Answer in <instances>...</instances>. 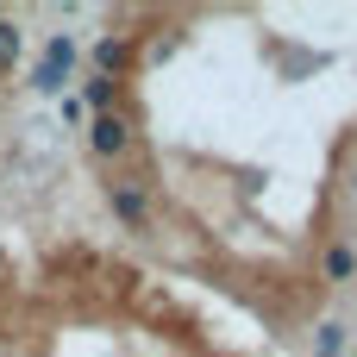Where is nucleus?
Here are the masks:
<instances>
[{"instance_id": "1", "label": "nucleus", "mask_w": 357, "mask_h": 357, "mask_svg": "<svg viewBox=\"0 0 357 357\" xmlns=\"http://www.w3.org/2000/svg\"><path fill=\"white\" fill-rule=\"evenodd\" d=\"M107 207L138 232V238H151L157 232V213H151V195H144V176H113L107 182Z\"/></svg>"}, {"instance_id": "2", "label": "nucleus", "mask_w": 357, "mask_h": 357, "mask_svg": "<svg viewBox=\"0 0 357 357\" xmlns=\"http://www.w3.org/2000/svg\"><path fill=\"white\" fill-rule=\"evenodd\" d=\"M75 56H82V44H75L69 31H50V38H44V56H38V69H31V88H38V94H63Z\"/></svg>"}, {"instance_id": "3", "label": "nucleus", "mask_w": 357, "mask_h": 357, "mask_svg": "<svg viewBox=\"0 0 357 357\" xmlns=\"http://www.w3.org/2000/svg\"><path fill=\"white\" fill-rule=\"evenodd\" d=\"M132 144H138V132H132V113H94L88 119V151L100 157V163H119V157H132Z\"/></svg>"}, {"instance_id": "4", "label": "nucleus", "mask_w": 357, "mask_h": 357, "mask_svg": "<svg viewBox=\"0 0 357 357\" xmlns=\"http://www.w3.org/2000/svg\"><path fill=\"white\" fill-rule=\"evenodd\" d=\"M320 282H357V251L345 238H333V245L320 251Z\"/></svg>"}, {"instance_id": "5", "label": "nucleus", "mask_w": 357, "mask_h": 357, "mask_svg": "<svg viewBox=\"0 0 357 357\" xmlns=\"http://www.w3.org/2000/svg\"><path fill=\"white\" fill-rule=\"evenodd\" d=\"M88 63H94V75H126V63H132V50H126V38H100L94 50H88Z\"/></svg>"}, {"instance_id": "6", "label": "nucleus", "mask_w": 357, "mask_h": 357, "mask_svg": "<svg viewBox=\"0 0 357 357\" xmlns=\"http://www.w3.org/2000/svg\"><path fill=\"white\" fill-rule=\"evenodd\" d=\"M345 345H351V333L339 320H320L314 326V357H345Z\"/></svg>"}, {"instance_id": "7", "label": "nucleus", "mask_w": 357, "mask_h": 357, "mask_svg": "<svg viewBox=\"0 0 357 357\" xmlns=\"http://www.w3.org/2000/svg\"><path fill=\"white\" fill-rule=\"evenodd\" d=\"M19 56H25V31H19V19H0V75L19 69Z\"/></svg>"}, {"instance_id": "8", "label": "nucleus", "mask_w": 357, "mask_h": 357, "mask_svg": "<svg viewBox=\"0 0 357 357\" xmlns=\"http://www.w3.org/2000/svg\"><path fill=\"white\" fill-rule=\"evenodd\" d=\"M351 195H357V182H351Z\"/></svg>"}]
</instances>
